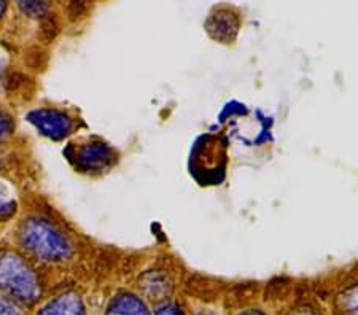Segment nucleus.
I'll use <instances>...</instances> for the list:
<instances>
[{
  "label": "nucleus",
  "mask_w": 358,
  "mask_h": 315,
  "mask_svg": "<svg viewBox=\"0 0 358 315\" xmlns=\"http://www.w3.org/2000/svg\"><path fill=\"white\" fill-rule=\"evenodd\" d=\"M107 315H152L141 298L132 293H120L107 307Z\"/></svg>",
  "instance_id": "7"
},
{
  "label": "nucleus",
  "mask_w": 358,
  "mask_h": 315,
  "mask_svg": "<svg viewBox=\"0 0 358 315\" xmlns=\"http://www.w3.org/2000/svg\"><path fill=\"white\" fill-rule=\"evenodd\" d=\"M293 315H315L313 311H308V309H301V311L294 312Z\"/></svg>",
  "instance_id": "17"
},
{
  "label": "nucleus",
  "mask_w": 358,
  "mask_h": 315,
  "mask_svg": "<svg viewBox=\"0 0 358 315\" xmlns=\"http://www.w3.org/2000/svg\"><path fill=\"white\" fill-rule=\"evenodd\" d=\"M5 10H7V0H0V20L5 15Z\"/></svg>",
  "instance_id": "15"
},
{
  "label": "nucleus",
  "mask_w": 358,
  "mask_h": 315,
  "mask_svg": "<svg viewBox=\"0 0 358 315\" xmlns=\"http://www.w3.org/2000/svg\"><path fill=\"white\" fill-rule=\"evenodd\" d=\"M207 32L220 42H231L239 31V16L228 8L215 10L206 21Z\"/></svg>",
  "instance_id": "5"
},
{
  "label": "nucleus",
  "mask_w": 358,
  "mask_h": 315,
  "mask_svg": "<svg viewBox=\"0 0 358 315\" xmlns=\"http://www.w3.org/2000/svg\"><path fill=\"white\" fill-rule=\"evenodd\" d=\"M18 212V200L3 183H0V223L13 219Z\"/></svg>",
  "instance_id": "10"
},
{
  "label": "nucleus",
  "mask_w": 358,
  "mask_h": 315,
  "mask_svg": "<svg viewBox=\"0 0 358 315\" xmlns=\"http://www.w3.org/2000/svg\"><path fill=\"white\" fill-rule=\"evenodd\" d=\"M0 291L15 301L36 302L42 295L38 274L24 256L0 249Z\"/></svg>",
  "instance_id": "2"
},
{
  "label": "nucleus",
  "mask_w": 358,
  "mask_h": 315,
  "mask_svg": "<svg viewBox=\"0 0 358 315\" xmlns=\"http://www.w3.org/2000/svg\"><path fill=\"white\" fill-rule=\"evenodd\" d=\"M155 315H185L180 306L176 305V302H164L163 306H159Z\"/></svg>",
  "instance_id": "14"
},
{
  "label": "nucleus",
  "mask_w": 358,
  "mask_h": 315,
  "mask_svg": "<svg viewBox=\"0 0 358 315\" xmlns=\"http://www.w3.org/2000/svg\"><path fill=\"white\" fill-rule=\"evenodd\" d=\"M241 315H266V314L262 312V311H257V309H250V311H247V312L241 314Z\"/></svg>",
  "instance_id": "16"
},
{
  "label": "nucleus",
  "mask_w": 358,
  "mask_h": 315,
  "mask_svg": "<svg viewBox=\"0 0 358 315\" xmlns=\"http://www.w3.org/2000/svg\"><path fill=\"white\" fill-rule=\"evenodd\" d=\"M26 119L40 135L53 142L67 139L75 129V119L72 115L56 107L34 108L26 115Z\"/></svg>",
  "instance_id": "4"
},
{
  "label": "nucleus",
  "mask_w": 358,
  "mask_h": 315,
  "mask_svg": "<svg viewBox=\"0 0 358 315\" xmlns=\"http://www.w3.org/2000/svg\"><path fill=\"white\" fill-rule=\"evenodd\" d=\"M37 315H85V302L75 291H64L46 302Z\"/></svg>",
  "instance_id": "6"
},
{
  "label": "nucleus",
  "mask_w": 358,
  "mask_h": 315,
  "mask_svg": "<svg viewBox=\"0 0 358 315\" xmlns=\"http://www.w3.org/2000/svg\"><path fill=\"white\" fill-rule=\"evenodd\" d=\"M138 284H141L143 293L152 300H163L171 293V282L167 280V276L158 271L143 274Z\"/></svg>",
  "instance_id": "8"
},
{
  "label": "nucleus",
  "mask_w": 358,
  "mask_h": 315,
  "mask_svg": "<svg viewBox=\"0 0 358 315\" xmlns=\"http://www.w3.org/2000/svg\"><path fill=\"white\" fill-rule=\"evenodd\" d=\"M338 309L343 315H358V284L341 291L338 296Z\"/></svg>",
  "instance_id": "9"
},
{
  "label": "nucleus",
  "mask_w": 358,
  "mask_h": 315,
  "mask_svg": "<svg viewBox=\"0 0 358 315\" xmlns=\"http://www.w3.org/2000/svg\"><path fill=\"white\" fill-rule=\"evenodd\" d=\"M66 156L75 169L85 174H101L115 164V150L102 140H88L77 147H69Z\"/></svg>",
  "instance_id": "3"
},
{
  "label": "nucleus",
  "mask_w": 358,
  "mask_h": 315,
  "mask_svg": "<svg viewBox=\"0 0 358 315\" xmlns=\"http://www.w3.org/2000/svg\"><path fill=\"white\" fill-rule=\"evenodd\" d=\"M20 8L32 18H40L46 13L45 0H18Z\"/></svg>",
  "instance_id": "11"
},
{
  "label": "nucleus",
  "mask_w": 358,
  "mask_h": 315,
  "mask_svg": "<svg viewBox=\"0 0 358 315\" xmlns=\"http://www.w3.org/2000/svg\"><path fill=\"white\" fill-rule=\"evenodd\" d=\"M20 247L43 265H64L75 254L73 239L48 217L31 215L18 226Z\"/></svg>",
  "instance_id": "1"
},
{
  "label": "nucleus",
  "mask_w": 358,
  "mask_h": 315,
  "mask_svg": "<svg viewBox=\"0 0 358 315\" xmlns=\"http://www.w3.org/2000/svg\"><path fill=\"white\" fill-rule=\"evenodd\" d=\"M0 315H26L18 302L8 296H0Z\"/></svg>",
  "instance_id": "12"
},
{
  "label": "nucleus",
  "mask_w": 358,
  "mask_h": 315,
  "mask_svg": "<svg viewBox=\"0 0 358 315\" xmlns=\"http://www.w3.org/2000/svg\"><path fill=\"white\" fill-rule=\"evenodd\" d=\"M15 131V122L8 113L0 110V142L7 140L8 137L13 134Z\"/></svg>",
  "instance_id": "13"
}]
</instances>
